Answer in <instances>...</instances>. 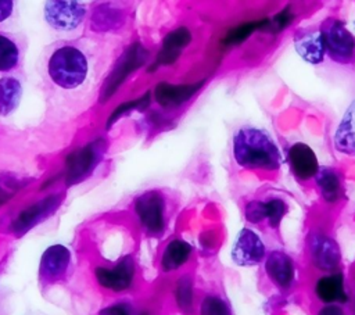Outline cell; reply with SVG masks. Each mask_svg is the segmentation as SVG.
<instances>
[{"label": "cell", "instance_id": "cell-1", "mask_svg": "<svg viewBox=\"0 0 355 315\" xmlns=\"http://www.w3.org/2000/svg\"><path fill=\"white\" fill-rule=\"evenodd\" d=\"M233 154L240 167L275 171L282 165V154L273 139L257 128H241L233 139Z\"/></svg>", "mask_w": 355, "mask_h": 315}, {"label": "cell", "instance_id": "cell-2", "mask_svg": "<svg viewBox=\"0 0 355 315\" xmlns=\"http://www.w3.org/2000/svg\"><path fill=\"white\" fill-rule=\"evenodd\" d=\"M50 79L61 89L72 90L83 85L89 74L86 56L73 46H61L47 62Z\"/></svg>", "mask_w": 355, "mask_h": 315}, {"label": "cell", "instance_id": "cell-3", "mask_svg": "<svg viewBox=\"0 0 355 315\" xmlns=\"http://www.w3.org/2000/svg\"><path fill=\"white\" fill-rule=\"evenodd\" d=\"M105 151V142L97 139L90 142L82 148L72 151L65 161V182L68 186H73L85 180L97 164L101 161Z\"/></svg>", "mask_w": 355, "mask_h": 315}, {"label": "cell", "instance_id": "cell-4", "mask_svg": "<svg viewBox=\"0 0 355 315\" xmlns=\"http://www.w3.org/2000/svg\"><path fill=\"white\" fill-rule=\"evenodd\" d=\"M64 200V194H51L40 201H36L35 204L26 207L22 210L10 223V232L15 237H21L25 233H28L31 229H33L40 222L50 218L61 205Z\"/></svg>", "mask_w": 355, "mask_h": 315}, {"label": "cell", "instance_id": "cell-5", "mask_svg": "<svg viewBox=\"0 0 355 315\" xmlns=\"http://www.w3.org/2000/svg\"><path fill=\"white\" fill-rule=\"evenodd\" d=\"M324 39L326 51L331 60L347 64L355 54V37L338 19H329L320 31Z\"/></svg>", "mask_w": 355, "mask_h": 315}, {"label": "cell", "instance_id": "cell-6", "mask_svg": "<svg viewBox=\"0 0 355 315\" xmlns=\"http://www.w3.org/2000/svg\"><path fill=\"white\" fill-rule=\"evenodd\" d=\"M136 265L132 255H125L112 266H97L94 278L97 283L110 291L122 293L129 290L133 284Z\"/></svg>", "mask_w": 355, "mask_h": 315}, {"label": "cell", "instance_id": "cell-7", "mask_svg": "<svg viewBox=\"0 0 355 315\" xmlns=\"http://www.w3.org/2000/svg\"><path fill=\"white\" fill-rule=\"evenodd\" d=\"M86 15L85 4L69 0L47 1L44 6V18L47 24L55 31L76 29Z\"/></svg>", "mask_w": 355, "mask_h": 315}, {"label": "cell", "instance_id": "cell-8", "mask_svg": "<svg viewBox=\"0 0 355 315\" xmlns=\"http://www.w3.org/2000/svg\"><path fill=\"white\" fill-rule=\"evenodd\" d=\"M135 211L141 226L150 235H159L165 228V201L158 191H146L135 200Z\"/></svg>", "mask_w": 355, "mask_h": 315}, {"label": "cell", "instance_id": "cell-9", "mask_svg": "<svg viewBox=\"0 0 355 315\" xmlns=\"http://www.w3.org/2000/svg\"><path fill=\"white\" fill-rule=\"evenodd\" d=\"M71 264V251L62 244H53L44 250L39 262V280L42 284L61 282Z\"/></svg>", "mask_w": 355, "mask_h": 315}, {"label": "cell", "instance_id": "cell-10", "mask_svg": "<svg viewBox=\"0 0 355 315\" xmlns=\"http://www.w3.org/2000/svg\"><path fill=\"white\" fill-rule=\"evenodd\" d=\"M266 248L261 237L251 229L243 228L232 247V259L239 266H254L262 262Z\"/></svg>", "mask_w": 355, "mask_h": 315}, {"label": "cell", "instance_id": "cell-11", "mask_svg": "<svg viewBox=\"0 0 355 315\" xmlns=\"http://www.w3.org/2000/svg\"><path fill=\"white\" fill-rule=\"evenodd\" d=\"M309 257L319 271L336 272L341 262L340 246L324 233H313L309 237Z\"/></svg>", "mask_w": 355, "mask_h": 315}, {"label": "cell", "instance_id": "cell-12", "mask_svg": "<svg viewBox=\"0 0 355 315\" xmlns=\"http://www.w3.org/2000/svg\"><path fill=\"white\" fill-rule=\"evenodd\" d=\"M265 272L270 282L282 289L288 290L295 280V265L293 258L280 250H273L265 259Z\"/></svg>", "mask_w": 355, "mask_h": 315}, {"label": "cell", "instance_id": "cell-13", "mask_svg": "<svg viewBox=\"0 0 355 315\" xmlns=\"http://www.w3.org/2000/svg\"><path fill=\"white\" fill-rule=\"evenodd\" d=\"M315 296L319 301L327 304H345L348 301L344 275L341 272H330L316 280Z\"/></svg>", "mask_w": 355, "mask_h": 315}, {"label": "cell", "instance_id": "cell-14", "mask_svg": "<svg viewBox=\"0 0 355 315\" xmlns=\"http://www.w3.org/2000/svg\"><path fill=\"white\" fill-rule=\"evenodd\" d=\"M288 161L294 175L301 180L315 176L319 171L318 158L313 150L305 143H295L290 147Z\"/></svg>", "mask_w": 355, "mask_h": 315}, {"label": "cell", "instance_id": "cell-15", "mask_svg": "<svg viewBox=\"0 0 355 315\" xmlns=\"http://www.w3.org/2000/svg\"><path fill=\"white\" fill-rule=\"evenodd\" d=\"M144 58H146V50H143L139 43H135L123 54V57L121 58V62L116 65L115 71L110 76V79L105 85L104 97L108 99L112 94V92L121 85V82L125 80L126 75H129V72H132L133 69H136L137 67H140L143 64Z\"/></svg>", "mask_w": 355, "mask_h": 315}, {"label": "cell", "instance_id": "cell-16", "mask_svg": "<svg viewBox=\"0 0 355 315\" xmlns=\"http://www.w3.org/2000/svg\"><path fill=\"white\" fill-rule=\"evenodd\" d=\"M295 50L297 53L311 64H319L326 53L324 39L320 31L304 32L295 37Z\"/></svg>", "mask_w": 355, "mask_h": 315}, {"label": "cell", "instance_id": "cell-17", "mask_svg": "<svg viewBox=\"0 0 355 315\" xmlns=\"http://www.w3.org/2000/svg\"><path fill=\"white\" fill-rule=\"evenodd\" d=\"M202 82L193 85H169L158 83L155 89L157 101L164 107H178L179 104L187 101L200 87Z\"/></svg>", "mask_w": 355, "mask_h": 315}, {"label": "cell", "instance_id": "cell-18", "mask_svg": "<svg viewBox=\"0 0 355 315\" xmlns=\"http://www.w3.org/2000/svg\"><path fill=\"white\" fill-rule=\"evenodd\" d=\"M193 247L182 239H173L171 240L162 253L161 257V268L164 272H172L183 266L190 255H191Z\"/></svg>", "mask_w": 355, "mask_h": 315}, {"label": "cell", "instance_id": "cell-19", "mask_svg": "<svg viewBox=\"0 0 355 315\" xmlns=\"http://www.w3.org/2000/svg\"><path fill=\"white\" fill-rule=\"evenodd\" d=\"M334 144L341 153L355 154V100L345 111L336 130Z\"/></svg>", "mask_w": 355, "mask_h": 315}, {"label": "cell", "instance_id": "cell-20", "mask_svg": "<svg viewBox=\"0 0 355 315\" xmlns=\"http://www.w3.org/2000/svg\"><path fill=\"white\" fill-rule=\"evenodd\" d=\"M191 36L187 28H178L176 31L171 32L165 39L162 44V50L158 56V64H171L173 62L180 50L189 44Z\"/></svg>", "mask_w": 355, "mask_h": 315}, {"label": "cell", "instance_id": "cell-21", "mask_svg": "<svg viewBox=\"0 0 355 315\" xmlns=\"http://www.w3.org/2000/svg\"><path fill=\"white\" fill-rule=\"evenodd\" d=\"M22 86L18 79L4 76L0 79V117L11 114L19 104Z\"/></svg>", "mask_w": 355, "mask_h": 315}, {"label": "cell", "instance_id": "cell-22", "mask_svg": "<svg viewBox=\"0 0 355 315\" xmlns=\"http://www.w3.org/2000/svg\"><path fill=\"white\" fill-rule=\"evenodd\" d=\"M315 179L322 193V197L327 203H336L343 196L341 180L334 169L329 167H322L315 175Z\"/></svg>", "mask_w": 355, "mask_h": 315}, {"label": "cell", "instance_id": "cell-23", "mask_svg": "<svg viewBox=\"0 0 355 315\" xmlns=\"http://www.w3.org/2000/svg\"><path fill=\"white\" fill-rule=\"evenodd\" d=\"M175 300H176L179 309L184 315H190L193 312L194 289H193V280L190 276L184 275V276L179 278L176 287H175Z\"/></svg>", "mask_w": 355, "mask_h": 315}, {"label": "cell", "instance_id": "cell-24", "mask_svg": "<svg viewBox=\"0 0 355 315\" xmlns=\"http://www.w3.org/2000/svg\"><path fill=\"white\" fill-rule=\"evenodd\" d=\"M18 60L19 50L17 44L11 39L0 35V72H7L15 68Z\"/></svg>", "mask_w": 355, "mask_h": 315}, {"label": "cell", "instance_id": "cell-25", "mask_svg": "<svg viewBox=\"0 0 355 315\" xmlns=\"http://www.w3.org/2000/svg\"><path fill=\"white\" fill-rule=\"evenodd\" d=\"M198 315H233L230 305L216 294H207L200 304Z\"/></svg>", "mask_w": 355, "mask_h": 315}, {"label": "cell", "instance_id": "cell-26", "mask_svg": "<svg viewBox=\"0 0 355 315\" xmlns=\"http://www.w3.org/2000/svg\"><path fill=\"white\" fill-rule=\"evenodd\" d=\"M287 214V204L282 198H270L263 201V215L270 228H277Z\"/></svg>", "mask_w": 355, "mask_h": 315}, {"label": "cell", "instance_id": "cell-27", "mask_svg": "<svg viewBox=\"0 0 355 315\" xmlns=\"http://www.w3.org/2000/svg\"><path fill=\"white\" fill-rule=\"evenodd\" d=\"M98 315H147V314L137 311L128 301H118V303H114V304L107 305L103 309H100Z\"/></svg>", "mask_w": 355, "mask_h": 315}, {"label": "cell", "instance_id": "cell-28", "mask_svg": "<svg viewBox=\"0 0 355 315\" xmlns=\"http://www.w3.org/2000/svg\"><path fill=\"white\" fill-rule=\"evenodd\" d=\"M268 19H263V21H259V22H251V24H247V25H243V26H239L236 28L234 31L230 32V35L226 37V43L227 44H234V43H239L241 40H244L254 29L257 28H262L263 25H268Z\"/></svg>", "mask_w": 355, "mask_h": 315}, {"label": "cell", "instance_id": "cell-29", "mask_svg": "<svg viewBox=\"0 0 355 315\" xmlns=\"http://www.w3.org/2000/svg\"><path fill=\"white\" fill-rule=\"evenodd\" d=\"M148 103H150V93H146V94H144L141 99H139V100L129 101V103H125V104L119 105V107L112 112V115H111V118H110V121H108V126H110L112 122H115L125 111H129V110H132V108H135V107H141V108H144V107L148 105Z\"/></svg>", "mask_w": 355, "mask_h": 315}, {"label": "cell", "instance_id": "cell-30", "mask_svg": "<svg viewBox=\"0 0 355 315\" xmlns=\"http://www.w3.org/2000/svg\"><path fill=\"white\" fill-rule=\"evenodd\" d=\"M245 219L251 223H259L262 221H265V215H263V201H250L245 205Z\"/></svg>", "mask_w": 355, "mask_h": 315}, {"label": "cell", "instance_id": "cell-31", "mask_svg": "<svg viewBox=\"0 0 355 315\" xmlns=\"http://www.w3.org/2000/svg\"><path fill=\"white\" fill-rule=\"evenodd\" d=\"M291 19H293V15H291L290 10H288V8L283 10V11H282L279 15H276L275 19L272 21V28H273V31H275V32L282 31L286 25H288V24L291 22Z\"/></svg>", "mask_w": 355, "mask_h": 315}, {"label": "cell", "instance_id": "cell-32", "mask_svg": "<svg viewBox=\"0 0 355 315\" xmlns=\"http://www.w3.org/2000/svg\"><path fill=\"white\" fill-rule=\"evenodd\" d=\"M316 315H345V311L337 304H327L319 308Z\"/></svg>", "mask_w": 355, "mask_h": 315}, {"label": "cell", "instance_id": "cell-33", "mask_svg": "<svg viewBox=\"0 0 355 315\" xmlns=\"http://www.w3.org/2000/svg\"><path fill=\"white\" fill-rule=\"evenodd\" d=\"M12 6L14 3L11 0H0V22L11 15Z\"/></svg>", "mask_w": 355, "mask_h": 315}, {"label": "cell", "instance_id": "cell-34", "mask_svg": "<svg viewBox=\"0 0 355 315\" xmlns=\"http://www.w3.org/2000/svg\"><path fill=\"white\" fill-rule=\"evenodd\" d=\"M8 197H10V193H8L6 189H3V187L0 186V205H1Z\"/></svg>", "mask_w": 355, "mask_h": 315}, {"label": "cell", "instance_id": "cell-35", "mask_svg": "<svg viewBox=\"0 0 355 315\" xmlns=\"http://www.w3.org/2000/svg\"><path fill=\"white\" fill-rule=\"evenodd\" d=\"M354 315H355V308H354Z\"/></svg>", "mask_w": 355, "mask_h": 315}]
</instances>
